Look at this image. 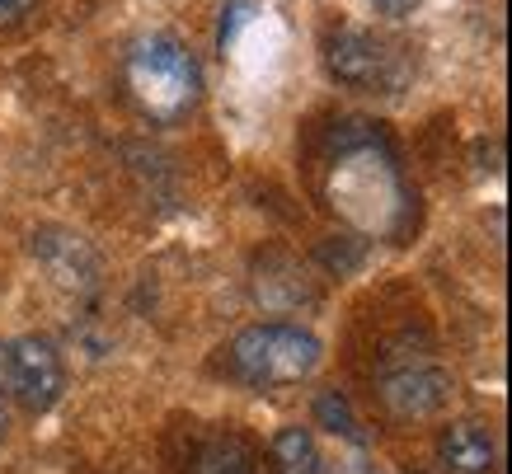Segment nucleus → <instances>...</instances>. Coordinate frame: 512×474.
<instances>
[{"mask_svg": "<svg viewBox=\"0 0 512 474\" xmlns=\"http://www.w3.org/2000/svg\"><path fill=\"white\" fill-rule=\"evenodd\" d=\"M127 90L151 123H179L202 99V66L179 38L151 33L127 52Z\"/></svg>", "mask_w": 512, "mask_h": 474, "instance_id": "obj_1", "label": "nucleus"}, {"mask_svg": "<svg viewBox=\"0 0 512 474\" xmlns=\"http://www.w3.org/2000/svg\"><path fill=\"white\" fill-rule=\"evenodd\" d=\"M231 371L245 385H301L320 367V338L296 324H249L231 338Z\"/></svg>", "mask_w": 512, "mask_h": 474, "instance_id": "obj_2", "label": "nucleus"}, {"mask_svg": "<svg viewBox=\"0 0 512 474\" xmlns=\"http://www.w3.org/2000/svg\"><path fill=\"white\" fill-rule=\"evenodd\" d=\"M325 66L339 85L367 94H395L409 80L404 47H395L390 38H381L372 29H353V24L334 29L325 38Z\"/></svg>", "mask_w": 512, "mask_h": 474, "instance_id": "obj_3", "label": "nucleus"}, {"mask_svg": "<svg viewBox=\"0 0 512 474\" xmlns=\"http://www.w3.org/2000/svg\"><path fill=\"white\" fill-rule=\"evenodd\" d=\"M5 390L29 413H47L66 390V371L57 348L38 334H24L5 343Z\"/></svg>", "mask_w": 512, "mask_h": 474, "instance_id": "obj_4", "label": "nucleus"}, {"mask_svg": "<svg viewBox=\"0 0 512 474\" xmlns=\"http://www.w3.org/2000/svg\"><path fill=\"white\" fill-rule=\"evenodd\" d=\"M33 259L43 263L47 273L57 277L66 291H94L99 287V259H94V249L80 240L76 230L43 226L38 235H33Z\"/></svg>", "mask_w": 512, "mask_h": 474, "instance_id": "obj_5", "label": "nucleus"}, {"mask_svg": "<svg viewBox=\"0 0 512 474\" xmlns=\"http://www.w3.org/2000/svg\"><path fill=\"white\" fill-rule=\"evenodd\" d=\"M451 395V376L442 367H400L390 371L386 381H381V399H386V409L395 418H428L447 404Z\"/></svg>", "mask_w": 512, "mask_h": 474, "instance_id": "obj_6", "label": "nucleus"}, {"mask_svg": "<svg viewBox=\"0 0 512 474\" xmlns=\"http://www.w3.org/2000/svg\"><path fill=\"white\" fill-rule=\"evenodd\" d=\"M437 456L451 474H494L498 465V446L480 423H451L437 437Z\"/></svg>", "mask_w": 512, "mask_h": 474, "instance_id": "obj_7", "label": "nucleus"}, {"mask_svg": "<svg viewBox=\"0 0 512 474\" xmlns=\"http://www.w3.org/2000/svg\"><path fill=\"white\" fill-rule=\"evenodd\" d=\"M188 474H264V456L240 432H212L207 442H198Z\"/></svg>", "mask_w": 512, "mask_h": 474, "instance_id": "obj_8", "label": "nucleus"}, {"mask_svg": "<svg viewBox=\"0 0 512 474\" xmlns=\"http://www.w3.org/2000/svg\"><path fill=\"white\" fill-rule=\"evenodd\" d=\"M268 470L273 474H325V456L315 446L311 428H282L268 446Z\"/></svg>", "mask_w": 512, "mask_h": 474, "instance_id": "obj_9", "label": "nucleus"}, {"mask_svg": "<svg viewBox=\"0 0 512 474\" xmlns=\"http://www.w3.org/2000/svg\"><path fill=\"white\" fill-rule=\"evenodd\" d=\"M315 413H320V423H325L329 432H343V437L362 442V432H357V418H353V409H348V399H343L339 390H325V395H320V404H315Z\"/></svg>", "mask_w": 512, "mask_h": 474, "instance_id": "obj_10", "label": "nucleus"}, {"mask_svg": "<svg viewBox=\"0 0 512 474\" xmlns=\"http://www.w3.org/2000/svg\"><path fill=\"white\" fill-rule=\"evenodd\" d=\"M249 19H254V0H226V10H221V29H217V47H221V52H231L235 33L245 29Z\"/></svg>", "mask_w": 512, "mask_h": 474, "instance_id": "obj_11", "label": "nucleus"}, {"mask_svg": "<svg viewBox=\"0 0 512 474\" xmlns=\"http://www.w3.org/2000/svg\"><path fill=\"white\" fill-rule=\"evenodd\" d=\"M33 5H38V0H0V29H15V24H24Z\"/></svg>", "mask_w": 512, "mask_h": 474, "instance_id": "obj_12", "label": "nucleus"}, {"mask_svg": "<svg viewBox=\"0 0 512 474\" xmlns=\"http://www.w3.org/2000/svg\"><path fill=\"white\" fill-rule=\"evenodd\" d=\"M367 5H376L386 19H409V15H419L423 0H367Z\"/></svg>", "mask_w": 512, "mask_h": 474, "instance_id": "obj_13", "label": "nucleus"}, {"mask_svg": "<svg viewBox=\"0 0 512 474\" xmlns=\"http://www.w3.org/2000/svg\"><path fill=\"white\" fill-rule=\"evenodd\" d=\"M0 385H5V343H0Z\"/></svg>", "mask_w": 512, "mask_h": 474, "instance_id": "obj_14", "label": "nucleus"}, {"mask_svg": "<svg viewBox=\"0 0 512 474\" xmlns=\"http://www.w3.org/2000/svg\"><path fill=\"white\" fill-rule=\"evenodd\" d=\"M0 432H5V413H0Z\"/></svg>", "mask_w": 512, "mask_h": 474, "instance_id": "obj_15", "label": "nucleus"}]
</instances>
